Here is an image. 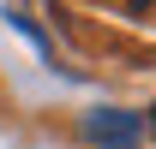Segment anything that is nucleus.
Wrapping results in <instances>:
<instances>
[{
  "label": "nucleus",
  "mask_w": 156,
  "mask_h": 149,
  "mask_svg": "<svg viewBox=\"0 0 156 149\" xmlns=\"http://www.w3.org/2000/svg\"><path fill=\"white\" fill-rule=\"evenodd\" d=\"M84 143L90 149H138V113H126V108L84 113Z\"/></svg>",
  "instance_id": "nucleus-1"
},
{
  "label": "nucleus",
  "mask_w": 156,
  "mask_h": 149,
  "mask_svg": "<svg viewBox=\"0 0 156 149\" xmlns=\"http://www.w3.org/2000/svg\"><path fill=\"white\" fill-rule=\"evenodd\" d=\"M150 137H156V108H150Z\"/></svg>",
  "instance_id": "nucleus-2"
}]
</instances>
